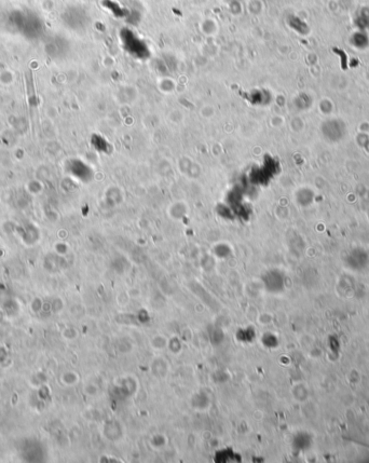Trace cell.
Wrapping results in <instances>:
<instances>
[{
	"label": "cell",
	"instance_id": "obj_2",
	"mask_svg": "<svg viewBox=\"0 0 369 463\" xmlns=\"http://www.w3.org/2000/svg\"><path fill=\"white\" fill-rule=\"evenodd\" d=\"M354 25L357 30H367L369 28V8L366 7L360 9L354 19Z\"/></svg>",
	"mask_w": 369,
	"mask_h": 463
},
{
	"label": "cell",
	"instance_id": "obj_3",
	"mask_svg": "<svg viewBox=\"0 0 369 463\" xmlns=\"http://www.w3.org/2000/svg\"><path fill=\"white\" fill-rule=\"evenodd\" d=\"M292 24H290V26H292V28L296 29L298 33H300V34H308V31H309V27L307 24H305L304 22H302L299 18H292Z\"/></svg>",
	"mask_w": 369,
	"mask_h": 463
},
{
	"label": "cell",
	"instance_id": "obj_1",
	"mask_svg": "<svg viewBox=\"0 0 369 463\" xmlns=\"http://www.w3.org/2000/svg\"><path fill=\"white\" fill-rule=\"evenodd\" d=\"M351 44L358 50H364L369 47V36L366 30H356L350 38Z\"/></svg>",
	"mask_w": 369,
	"mask_h": 463
}]
</instances>
